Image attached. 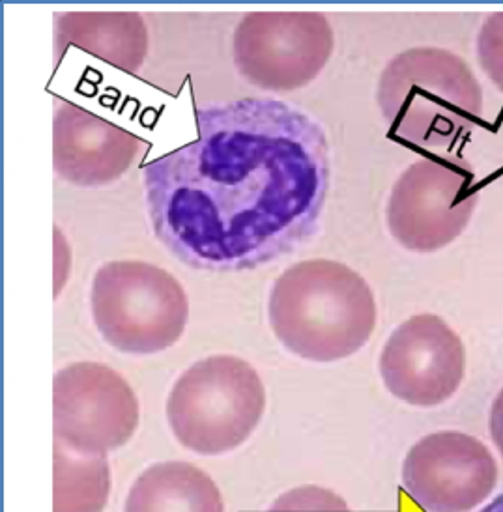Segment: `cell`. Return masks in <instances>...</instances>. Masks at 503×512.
Wrapping results in <instances>:
<instances>
[{
  "mask_svg": "<svg viewBox=\"0 0 503 512\" xmlns=\"http://www.w3.org/2000/svg\"><path fill=\"white\" fill-rule=\"evenodd\" d=\"M197 137L144 165L154 236L193 270H257L317 234L331 182L328 135L277 100L195 109Z\"/></svg>",
  "mask_w": 503,
  "mask_h": 512,
  "instance_id": "1",
  "label": "cell"
},
{
  "mask_svg": "<svg viewBox=\"0 0 503 512\" xmlns=\"http://www.w3.org/2000/svg\"><path fill=\"white\" fill-rule=\"evenodd\" d=\"M376 299L369 283L343 262L315 258L290 266L275 281L268 320L290 354L315 363L354 356L371 341Z\"/></svg>",
  "mask_w": 503,
  "mask_h": 512,
  "instance_id": "2",
  "label": "cell"
},
{
  "mask_svg": "<svg viewBox=\"0 0 503 512\" xmlns=\"http://www.w3.org/2000/svg\"><path fill=\"white\" fill-rule=\"evenodd\" d=\"M376 100L389 137L417 148L449 146L483 118V88L446 49L417 47L389 60Z\"/></svg>",
  "mask_w": 503,
  "mask_h": 512,
  "instance_id": "3",
  "label": "cell"
},
{
  "mask_svg": "<svg viewBox=\"0 0 503 512\" xmlns=\"http://www.w3.org/2000/svg\"><path fill=\"white\" fill-rule=\"evenodd\" d=\"M266 387L242 357L210 356L174 382L167 421L191 453L217 456L244 445L264 417Z\"/></svg>",
  "mask_w": 503,
  "mask_h": 512,
  "instance_id": "4",
  "label": "cell"
},
{
  "mask_svg": "<svg viewBox=\"0 0 503 512\" xmlns=\"http://www.w3.org/2000/svg\"><path fill=\"white\" fill-rule=\"evenodd\" d=\"M90 311L109 346L130 356H152L184 335L189 299L169 271L141 260H113L92 279Z\"/></svg>",
  "mask_w": 503,
  "mask_h": 512,
  "instance_id": "5",
  "label": "cell"
},
{
  "mask_svg": "<svg viewBox=\"0 0 503 512\" xmlns=\"http://www.w3.org/2000/svg\"><path fill=\"white\" fill-rule=\"evenodd\" d=\"M333 47V29L320 12H251L234 30L232 55L247 83L290 92L317 79Z\"/></svg>",
  "mask_w": 503,
  "mask_h": 512,
  "instance_id": "6",
  "label": "cell"
},
{
  "mask_svg": "<svg viewBox=\"0 0 503 512\" xmlns=\"http://www.w3.org/2000/svg\"><path fill=\"white\" fill-rule=\"evenodd\" d=\"M472 167L457 157L431 156L412 163L388 200L391 236L414 253H432L455 242L477 204Z\"/></svg>",
  "mask_w": 503,
  "mask_h": 512,
  "instance_id": "7",
  "label": "cell"
},
{
  "mask_svg": "<svg viewBox=\"0 0 503 512\" xmlns=\"http://www.w3.org/2000/svg\"><path fill=\"white\" fill-rule=\"evenodd\" d=\"M141 423V406L128 380L101 363H73L53 380L55 443L87 456L124 447Z\"/></svg>",
  "mask_w": 503,
  "mask_h": 512,
  "instance_id": "8",
  "label": "cell"
},
{
  "mask_svg": "<svg viewBox=\"0 0 503 512\" xmlns=\"http://www.w3.org/2000/svg\"><path fill=\"white\" fill-rule=\"evenodd\" d=\"M403 488L427 512H470L494 492L500 470L485 443L444 430L417 441L404 458Z\"/></svg>",
  "mask_w": 503,
  "mask_h": 512,
  "instance_id": "9",
  "label": "cell"
},
{
  "mask_svg": "<svg viewBox=\"0 0 503 512\" xmlns=\"http://www.w3.org/2000/svg\"><path fill=\"white\" fill-rule=\"evenodd\" d=\"M466 350L436 314H416L389 335L380 376L395 399L431 408L451 399L464 380Z\"/></svg>",
  "mask_w": 503,
  "mask_h": 512,
  "instance_id": "10",
  "label": "cell"
},
{
  "mask_svg": "<svg viewBox=\"0 0 503 512\" xmlns=\"http://www.w3.org/2000/svg\"><path fill=\"white\" fill-rule=\"evenodd\" d=\"M148 148L128 129L90 113L75 103H62L53 118V167L77 187H103L120 180Z\"/></svg>",
  "mask_w": 503,
  "mask_h": 512,
  "instance_id": "11",
  "label": "cell"
},
{
  "mask_svg": "<svg viewBox=\"0 0 503 512\" xmlns=\"http://www.w3.org/2000/svg\"><path fill=\"white\" fill-rule=\"evenodd\" d=\"M68 47L135 75L148 55V30L137 12H66L55 21V51Z\"/></svg>",
  "mask_w": 503,
  "mask_h": 512,
  "instance_id": "12",
  "label": "cell"
},
{
  "mask_svg": "<svg viewBox=\"0 0 503 512\" xmlns=\"http://www.w3.org/2000/svg\"><path fill=\"white\" fill-rule=\"evenodd\" d=\"M124 512H225L216 481L191 462L148 466L131 484Z\"/></svg>",
  "mask_w": 503,
  "mask_h": 512,
  "instance_id": "13",
  "label": "cell"
},
{
  "mask_svg": "<svg viewBox=\"0 0 503 512\" xmlns=\"http://www.w3.org/2000/svg\"><path fill=\"white\" fill-rule=\"evenodd\" d=\"M109 496L107 456L77 455L53 445V512H103Z\"/></svg>",
  "mask_w": 503,
  "mask_h": 512,
  "instance_id": "14",
  "label": "cell"
},
{
  "mask_svg": "<svg viewBox=\"0 0 503 512\" xmlns=\"http://www.w3.org/2000/svg\"><path fill=\"white\" fill-rule=\"evenodd\" d=\"M477 57L492 83L503 92V12L490 15L479 30Z\"/></svg>",
  "mask_w": 503,
  "mask_h": 512,
  "instance_id": "15",
  "label": "cell"
},
{
  "mask_svg": "<svg viewBox=\"0 0 503 512\" xmlns=\"http://www.w3.org/2000/svg\"><path fill=\"white\" fill-rule=\"evenodd\" d=\"M490 436L496 445V449L503 456V389L492 402L489 417Z\"/></svg>",
  "mask_w": 503,
  "mask_h": 512,
  "instance_id": "16",
  "label": "cell"
},
{
  "mask_svg": "<svg viewBox=\"0 0 503 512\" xmlns=\"http://www.w3.org/2000/svg\"><path fill=\"white\" fill-rule=\"evenodd\" d=\"M479 512H503V494L494 499V501H490L489 505Z\"/></svg>",
  "mask_w": 503,
  "mask_h": 512,
  "instance_id": "17",
  "label": "cell"
}]
</instances>
